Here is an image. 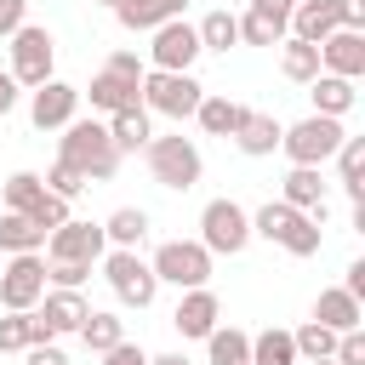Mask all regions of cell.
<instances>
[{
  "label": "cell",
  "instance_id": "obj_1",
  "mask_svg": "<svg viewBox=\"0 0 365 365\" xmlns=\"http://www.w3.org/2000/svg\"><path fill=\"white\" fill-rule=\"evenodd\" d=\"M57 160L80 165L86 177H114L125 154H120V143L108 137L103 120H68V125H63V148H57Z\"/></svg>",
  "mask_w": 365,
  "mask_h": 365
},
{
  "label": "cell",
  "instance_id": "obj_2",
  "mask_svg": "<svg viewBox=\"0 0 365 365\" xmlns=\"http://www.w3.org/2000/svg\"><path fill=\"white\" fill-rule=\"evenodd\" d=\"M200 97H205V86L188 68H148L143 86H137V103L154 108V114H171V120H188L200 108Z\"/></svg>",
  "mask_w": 365,
  "mask_h": 365
},
{
  "label": "cell",
  "instance_id": "obj_3",
  "mask_svg": "<svg viewBox=\"0 0 365 365\" xmlns=\"http://www.w3.org/2000/svg\"><path fill=\"white\" fill-rule=\"evenodd\" d=\"M342 120H331V114H308V120H297V125H279V148H285V160L291 165H325L336 148H342Z\"/></svg>",
  "mask_w": 365,
  "mask_h": 365
},
{
  "label": "cell",
  "instance_id": "obj_4",
  "mask_svg": "<svg viewBox=\"0 0 365 365\" xmlns=\"http://www.w3.org/2000/svg\"><path fill=\"white\" fill-rule=\"evenodd\" d=\"M143 160H148V171H154V182L160 188H194L200 182V148L188 143V137H148V148H143Z\"/></svg>",
  "mask_w": 365,
  "mask_h": 365
},
{
  "label": "cell",
  "instance_id": "obj_5",
  "mask_svg": "<svg viewBox=\"0 0 365 365\" xmlns=\"http://www.w3.org/2000/svg\"><path fill=\"white\" fill-rule=\"evenodd\" d=\"M331 29H365V0H297L291 11V34L319 46Z\"/></svg>",
  "mask_w": 365,
  "mask_h": 365
},
{
  "label": "cell",
  "instance_id": "obj_6",
  "mask_svg": "<svg viewBox=\"0 0 365 365\" xmlns=\"http://www.w3.org/2000/svg\"><path fill=\"white\" fill-rule=\"evenodd\" d=\"M154 279L160 285H177V291H194V285H205L211 279V251L200 245V240H165L160 251H154Z\"/></svg>",
  "mask_w": 365,
  "mask_h": 365
},
{
  "label": "cell",
  "instance_id": "obj_7",
  "mask_svg": "<svg viewBox=\"0 0 365 365\" xmlns=\"http://www.w3.org/2000/svg\"><path fill=\"white\" fill-rule=\"evenodd\" d=\"M245 240H251V217H245V205H234V200H211L205 211H200V245L217 257H240L245 251Z\"/></svg>",
  "mask_w": 365,
  "mask_h": 365
},
{
  "label": "cell",
  "instance_id": "obj_8",
  "mask_svg": "<svg viewBox=\"0 0 365 365\" xmlns=\"http://www.w3.org/2000/svg\"><path fill=\"white\" fill-rule=\"evenodd\" d=\"M6 40H11V80H17V86H29V91H34V86H46V80H51V63H57L51 34L23 23V29H11Z\"/></svg>",
  "mask_w": 365,
  "mask_h": 365
},
{
  "label": "cell",
  "instance_id": "obj_9",
  "mask_svg": "<svg viewBox=\"0 0 365 365\" xmlns=\"http://www.w3.org/2000/svg\"><path fill=\"white\" fill-rule=\"evenodd\" d=\"M97 262H103V274H108V285H114V297H120L125 308H148V302H154L160 279H154V268H148L137 251H108V257H97Z\"/></svg>",
  "mask_w": 365,
  "mask_h": 365
},
{
  "label": "cell",
  "instance_id": "obj_10",
  "mask_svg": "<svg viewBox=\"0 0 365 365\" xmlns=\"http://www.w3.org/2000/svg\"><path fill=\"white\" fill-rule=\"evenodd\" d=\"M103 251H108L103 222H80V217H68L63 228L46 234V262H97Z\"/></svg>",
  "mask_w": 365,
  "mask_h": 365
},
{
  "label": "cell",
  "instance_id": "obj_11",
  "mask_svg": "<svg viewBox=\"0 0 365 365\" xmlns=\"http://www.w3.org/2000/svg\"><path fill=\"white\" fill-rule=\"evenodd\" d=\"M46 297V262L40 251H17L11 268L0 274V308H34Z\"/></svg>",
  "mask_w": 365,
  "mask_h": 365
},
{
  "label": "cell",
  "instance_id": "obj_12",
  "mask_svg": "<svg viewBox=\"0 0 365 365\" xmlns=\"http://www.w3.org/2000/svg\"><path fill=\"white\" fill-rule=\"evenodd\" d=\"M148 34H154L148 68H188V63L200 57V34H194V23H182V17H165V23L148 29Z\"/></svg>",
  "mask_w": 365,
  "mask_h": 365
},
{
  "label": "cell",
  "instance_id": "obj_13",
  "mask_svg": "<svg viewBox=\"0 0 365 365\" xmlns=\"http://www.w3.org/2000/svg\"><path fill=\"white\" fill-rule=\"evenodd\" d=\"M74 108H80V86H68V80H46V86H34V97H29L34 131H63V125L74 120Z\"/></svg>",
  "mask_w": 365,
  "mask_h": 365
},
{
  "label": "cell",
  "instance_id": "obj_14",
  "mask_svg": "<svg viewBox=\"0 0 365 365\" xmlns=\"http://www.w3.org/2000/svg\"><path fill=\"white\" fill-rule=\"evenodd\" d=\"M319 74H342V80L365 74V34L359 29H331L319 40Z\"/></svg>",
  "mask_w": 365,
  "mask_h": 365
},
{
  "label": "cell",
  "instance_id": "obj_15",
  "mask_svg": "<svg viewBox=\"0 0 365 365\" xmlns=\"http://www.w3.org/2000/svg\"><path fill=\"white\" fill-rule=\"evenodd\" d=\"M222 319V302H217V291H205V285H194V291H182V302H177V314H171V325L182 331V336H211V325Z\"/></svg>",
  "mask_w": 365,
  "mask_h": 365
},
{
  "label": "cell",
  "instance_id": "obj_16",
  "mask_svg": "<svg viewBox=\"0 0 365 365\" xmlns=\"http://www.w3.org/2000/svg\"><path fill=\"white\" fill-rule=\"evenodd\" d=\"M285 205L308 211L314 222H325V182H319V165H291L285 171V188H279Z\"/></svg>",
  "mask_w": 365,
  "mask_h": 365
},
{
  "label": "cell",
  "instance_id": "obj_17",
  "mask_svg": "<svg viewBox=\"0 0 365 365\" xmlns=\"http://www.w3.org/2000/svg\"><path fill=\"white\" fill-rule=\"evenodd\" d=\"M46 308H40V319L51 325V336H68V331H80L86 325V314H91V302L80 297V285H57L51 297H40Z\"/></svg>",
  "mask_w": 365,
  "mask_h": 365
},
{
  "label": "cell",
  "instance_id": "obj_18",
  "mask_svg": "<svg viewBox=\"0 0 365 365\" xmlns=\"http://www.w3.org/2000/svg\"><path fill=\"white\" fill-rule=\"evenodd\" d=\"M137 86L143 80H125V74H114V68H97L91 74V108L97 114H120V108H137Z\"/></svg>",
  "mask_w": 365,
  "mask_h": 365
},
{
  "label": "cell",
  "instance_id": "obj_19",
  "mask_svg": "<svg viewBox=\"0 0 365 365\" xmlns=\"http://www.w3.org/2000/svg\"><path fill=\"white\" fill-rule=\"evenodd\" d=\"M182 11H188V0H120L114 6L120 29H137V34H148V29H160L165 17H182Z\"/></svg>",
  "mask_w": 365,
  "mask_h": 365
},
{
  "label": "cell",
  "instance_id": "obj_20",
  "mask_svg": "<svg viewBox=\"0 0 365 365\" xmlns=\"http://www.w3.org/2000/svg\"><path fill=\"white\" fill-rule=\"evenodd\" d=\"M194 120H200V131H205V137H234V131H240V120H245V103H234V97L211 91V97H200Z\"/></svg>",
  "mask_w": 365,
  "mask_h": 365
},
{
  "label": "cell",
  "instance_id": "obj_21",
  "mask_svg": "<svg viewBox=\"0 0 365 365\" xmlns=\"http://www.w3.org/2000/svg\"><path fill=\"white\" fill-rule=\"evenodd\" d=\"M314 319L325 325V331H359V297H348L342 285H331V291H319L314 297Z\"/></svg>",
  "mask_w": 365,
  "mask_h": 365
},
{
  "label": "cell",
  "instance_id": "obj_22",
  "mask_svg": "<svg viewBox=\"0 0 365 365\" xmlns=\"http://www.w3.org/2000/svg\"><path fill=\"white\" fill-rule=\"evenodd\" d=\"M103 240H114V251H137L148 240V211L143 205H120L103 217Z\"/></svg>",
  "mask_w": 365,
  "mask_h": 365
},
{
  "label": "cell",
  "instance_id": "obj_23",
  "mask_svg": "<svg viewBox=\"0 0 365 365\" xmlns=\"http://www.w3.org/2000/svg\"><path fill=\"white\" fill-rule=\"evenodd\" d=\"M234 143H240V154L262 160V154H274V148H279V120H274V114H251V108H245V120H240Z\"/></svg>",
  "mask_w": 365,
  "mask_h": 365
},
{
  "label": "cell",
  "instance_id": "obj_24",
  "mask_svg": "<svg viewBox=\"0 0 365 365\" xmlns=\"http://www.w3.org/2000/svg\"><path fill=\"white\" fill-rule=\"evenodd\" d=\"M108 137L120 143V154H137V148H148V137H154V125H148V108L137 103V108H120V114H108Z\"/></svg>",
  "mask_w": 365,
  "mask_h": 365
},
{
  "label": "cell",
  "instance_id": "obj_25",
  "mask_svg": "<svg viewBox=\"0 0 365 365\" xmlns=\"http://www.w3.org/2000/svg\"><path fill=\"white\" fill-rule=\"evenodd\" d=\"M279 74H285V80H297V86H308V80L319 74V46H308V40L285 34V40H279Z\"/></svg>",
  "mask_w": 365,
  "mask_h": 365
},
{
  "label": "cell",
  "instance_id": "obj_26",
  "mask_svg": "<svg viewBox=\"0 0 365 365\" xmlns=\"http://www.w3.org/2000/svg\"><path fill=\"white\" fill-rule=\"evenodd\" d=\"M308 86H314V114L342 120V114L354 108V80H342V74H314Z\"/></svg>",
  "mask_w": 365,
  "mask_h": 365
},
{
  "label": "cell",
  "instance_id": "obj_27",
  "mask_svg": "<svg viewBox=\"0 0 365 365\" xmlns=\"http://www.w3.org/2000/svg\"><path fill=\"white\" fill-rule=\"evenodd\" d=\"M336 171H342V188L354 205H365V137H342V148L331 154Z\"/></svg>",
  "mask_w": 365,
  "mask_h": 365
},
{
  "label": "cell",
  "instance_id": "obj_28",
  "mask_svg": "<svg viewBox=\"0 0 365 365\" xmlns=\"http://www.w3.org/2000/svg\"><path fill=\"white\" fill-rule=\"evenodd\" d=\"M205 354H211V365H245V359H251V331H240V325H211Z\"/></svg>",
  "mask_w": 365,
  "mask_h": 365
},
{
  "label": "cell",
  "instance_id": "obj_29",
  "mask_svg": "<svg viewBox=\"0 0 365 365\" xmlns=\"http://www.w3.org/2000/svg\"><path fill=\"white\" fill-rule=\"evenodd\" d=\"M46 245V228L29 222V211H0V251H40Z\"/></svg>",
  "mask_w": 365,
  "mask_h": 365
},
{
  "label": "cell",
  "instance_id": "obj_30",
  "mask_svg": "<svg viewBox=\"0 0 365 365\" xmlns=\"http://www.w3.org/2000/svg\"><path fill=\"white\" fill-rule=\"evenodd\" d=\"M297 217H302L297 205H285V200H268V205H262V211L251 217V234H262L268 245H279V240H285V234L297 228Z\"/></svg>",
  "mask_w": 365,
  "mask_h": 365
},
{
  "label": "cell",
  "instance_id": "obj_31",
  "mask_svg": "<svg viewBox=\"0 0 365 365\" xmlns=\"http://www.w3.org/2000/svg\"><path fill=\"white\" fill-rule=\"evenodd\" d=\"M200 51H228V46H240V17L234 11H211V17H200Z\"/></svg>",
  "mask_w": 365,
  "mask_h": 365
},
{
  "label": "cell",
  "instance_id": "obj_32",
  "mask_svg": "<svg viewBox=\"0 0 365 365\" xmlns=\"http://www.w3.org/2000/svg\"><path fill=\"white\" fill-rule=\"evenodd\" d=\"M251 365H297L291 331H257L251 336Z\"/></svg>",
  "mask_w": 365,
  "mask_h": 365
},
{
  "label": "cell",
  "instance_id": "obj_33",
  "mask_svg": "<svg viewBox=\"0 0 365 365\" xmlns=\"http://www.w3.org/2000/svg\"><path fill=\"white\" fill-rule=\"evenodd\" d=\"M120 336H125V325H120L114 314H86V325H80V342H86L91 354H108Z\"/></svg>",
  "mask_w": 365,
  "mask_h": 365
},
{
  "label": "cell",
  "instance_id": "obj_34",
  "mask_svg": "<svg viewBox=\"0 0 365 365\" xmlns=\"http://www.w3.org/2000/svg\"><path fill=\"white\" fill-rule=\"evenodd\" d=\"M291 342H297V359H325L336 348V331H325L319 319H308L302 331H291Z\"/></svg>",
  "mask_w": 365,
  "mask_h": 365
},
{
  "label": "cell",
  "instance_id": "obj_35",
  "mask_svg": "<svg viewBox=\"0 0 365 365\" xmlns=\"http://www.w3.org/2000/svg\"><path fill=\"white\" fill-rule=\"evenodd\" d=\"M29 222H34V228H46V234H51V228H63V222H68V200H63V194H51V188H40V200L29 205Z\"/></svg>",
  "mask_w": 365,
  "mask_h": 365
},
{
  "label": "cell",
  "instance_id": "obj_36",
  "mask_svg": "<svg viewBox=\"0 0 365 365\" xmlns=\"http://www.w3.org/2000/svg\"><path fill=\"white\" fill-rule=\"evenodd\" d=\"M40 182H46L51 194H63V200H74V194H86V182H91V177H86L80 165H68V160H57V165H51V171H46Z\"/></svg>",
  "mask_w": 365,
  "mask_h": 365
},
{
  "label": "cell",
  "instance_id": "obj_37",
  "mask_svg": "<svg viewBox=\"0 0 365 365\" xmlns=\"http://www.w3.org/2000/svg\"><path fill=\"white\" fill-rule=\"evenodd\" d=\"M40 188H46V182H40L34 171H11V177H6V211H29V205L40 200Z\"/></svg>",
  "mask_w": 365,
  "mask_h": 365
},
{
  "label": "cell",
  "instance_id": "obj_38",
  "mask_svg": "<svg viewBox=\"0 0 365 365\" xmlns=\"http://www.w3.org/2000/svg\"><path fill=\"white\" fill-rule=\"evenodd\" d=\"M279 251H285V257H314V251H319V222L302 211V217H297V228L279 240Z\"/></svg>",
  "mask_w": 365,
  "mask_h": 365
},
{
  "label": "cell",
  "instance_id": "obj_39",
  "mask_svg": "<svg viewBox=\"0 0 365 365\" xmlns=\"http://www.w3.org/2000/svg\"><path fill=\"white\" fill-rule=\"evenodd\" d=\"M29 348V308H6L0 319V354H23Z\"/></svg>",
  "mask_w": 365,
  "mask_h": 365
},
{
  "label": "cell",
  "instance_id": "obj_40",
  "mask_svg": "<svg viewBox=\"0 0 365 365\" xmlns=\"http://www.w3.org/2000/svg\"><path fill=\"white\" fill-rule=\"evenodd\" d=\"M240 40H245V46H279L285 34H279V29L268 23V17H257V11H245V17H240Z\"/></svg>",
  "mask_w": 365,
  "mask_h": 365
},
{
  "label": "cell",
  "instance_id": "obj_41",
  "mask_svg": "<svg viewBox=\"0 0 365 365\" xmlns=\"http://www.w3.org/2000/svg\"><path fill=\"white\" fill-rule=\"evenodd\" d=\"M251 11H257V17H268L279 34H291V11H297V0H251Z\"/></svg>",
  "mask_w": 365,
  "mask_h": 365
},
{
  "label": "cell",
  "instance_id": "obj_42",
  "mask_svg": "<svg viewBox=\"0 0 365 365\" xmlns=\"http://www.w3.org/2000/svg\"><path fill=\"white\" fill-rule=\"evenodd\" d=\"M331 359H336V365H365V336H359V331H342L336 348H331Z\"/></svg>",
  "mask_w": 365,
  "mask_h": 365
},
{
  "label": "cell",
  "instance_id": "obj_43",
  "mask_svg": "<svg viewBox=\"0 0 365 365\" xmlns=\"http://www.w3.org/2000/svg\"><path fill=\"white\" fill-rule=\"evenodd\" d=\"M103 68H114V74H125V80H143V74H148V63H143L137 51H108Z\"/></svg>",
  "mask_w": 365,
  "mask_h": 365
},
{
  "label": "cell",
  "instance_id": "obj_44",
  "mask_svg": "<svg viewBox=\"0 0 365 365\" xmlns=\"http://www.w3.org/2000/svg\"><path fill=\"white\" fill-rule=\"evenodd\" d=\"M86 274H91V262H46L51 285H86Z\"/></svg>",
  "mask_w": 365,
  "mask_h": 365
},
{
  "label": "cell",
  "instance_id": "obj_45",
  "mask_svg": "<svg viewBox=\"0 0 365 365\" xmlns=\"http://www.w3.org/2000/svg\"><path fill=\"white\" fill-rule=\"evenodd\" d=\"M103 365H148V354H143L137 342H125V336H120V342L103 354Z\"/></svg>",
  "mask_w": 365,
  "mask_h": 365
},
{
  "label": "cell",
  "instance_id": "obj_46",
  "mask_svg": "<svg viewBox=\"0 0 365 365\" xmlns=\"http://www.w3.org/2000/svg\"><path fill=\"white\" fill-rule=\"evenodd\" d=\"M23 359H29V365H68L57 342H34V348H23Z\"/></svg>",
  "mask_w": 365,
  "mask_h": 365
},
{
  "label": "cell",
  "instance_id": "obj_47",
  "mask_svg": "<svg viewBox=\"0 0 365 365\" xmlns=\"http://www.w3.org/2000/svg\"><path fill=\"white\" fill-rule=\"evenodd\" d=\"M23 11H29V0H0V34L23 29Z\"/></svg>",
  "mask_w": 365,
  "mask_h": 365
},
{
  "label": "cell",
  "instance_id": "obj_48",
  "mask_svg": "<svg viewBox=\"0 0 365 365\" xmlns=\"http://www.w3.org/2000/svg\"><path fill=\"white\" fill-rule=\"evenodd\" d=\"M17 108V80H11V68H0V120Z\"/></svg>",
  "mask_w": 365,
  "mask_h": 365
},
{
  "label": "cell",
  "instance_id": "obj_49",
  "mask_svg": "<svg viewBox=\"0 0 365 365\" xmlns=\"http://www.w3.org/2000/svg\"><path fill=\"white\" fill-rule=\"evenodd\" d=\"M148 365H188V359H182V354H154Z\"/></svg>",
  "mask_w": 365,
  "mask_h": 365
},
{
  "label": "cell",
  "instance_id": "obj_50",
  "mask_svg": "<svg viewBox=\"0 0 365 365\" xmlns=\"http://www.w3.org/2000/svg\"><path fill=\"white\" fill-rule=\"evenodd\" d=\"M308 365H336V359H331V354H325V359H308Z\"/></svg>",
  "mask_w": 365,
  "mask_h": 365
},
{
  "label": "cell",
  "instance_id": "obj_51",
  "mask_svg": "<svg viewBox=\"0 0 365 365\" xmlns=\"http://www.w3.org/2000/svg\"><path fill=\"white\" fill-rule=\"evenodd\" d=\"M103 6H120V0H103Z\"/></svg>",
  "mask_w": 365,
  "mask_h": 365
},
{
  "label": "cell",
  "instance_id": "obj_52",
  "mask_svg": "<svg viewBox=\"0 0 365 365\" xmlns=\"http://www.w3.org/2000/svg\"><path fill=\"white\" fill-rule=\"evenodd\" d=\"M245 365H251V359H245Z\"/></svg>",
  "mask_w": 365,
  "mask_h": 365
}]
</instances>
